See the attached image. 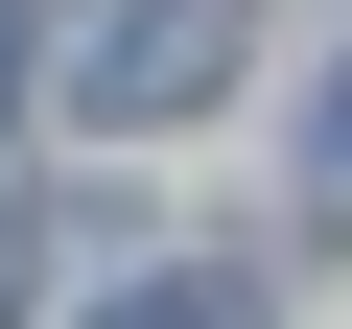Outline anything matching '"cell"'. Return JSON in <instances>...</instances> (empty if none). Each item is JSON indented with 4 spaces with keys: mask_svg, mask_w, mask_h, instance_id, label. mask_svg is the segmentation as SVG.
<instances>
[{
    "mask_svg": "<svg viewBox=\"0 0 352 329\" xmlns=\"http://www.w3.org/2000/svg\"><path fill=\"white\" fill-rule=\"evenodd\" d=\"M71 118H188L212 71H235V0H71Z\"/></svg>",
    "mask_w": 352,
    "mask_h": 329,
    "instance_id": "obj_1",
    "label": "cell"
},
{
    "mask_svg": "<svg viewBox=\"0 0 352 329\" xmlns=\"http://www.w3.org/2000/svg\"><path fill=\"white\" fill-rule=\"evenodd\" d=\"M94 329H258V306H235V282H118Z\"/></svg>",
    "mask_w": 352,
    "mask_h": 329,
    "instance_id": "obj_2",
    "label": "cell"
},
{
    "mask_svg": "<svg viewBox=\"0 0 352 329\" xmlns=\"http://www.w3.org/2000/svg\"><path fill=\"white\" fill-rule=\"evenodd\" d=\"M329 212H352V94H329Z\"/></svg>",
    "mask_w": 352,
    "mask_h": 329,
    "instance_id": "obj_3",
    "label": "cell"
},
{
    "mask_svg": "<svg viewBox=\"0 0 352 329\" xmlns=\"http://www.w3.org/2000/svg\"><path fill=\"white\" fill-rule=\"evenodd\" d=\"M0 94H24V0H0Z\"/></svg>",
    "mask_w": 352,
    "mask_h": 329,
    "instance_id": "obj_4",
    "label": "cell"
}]
</instances>
